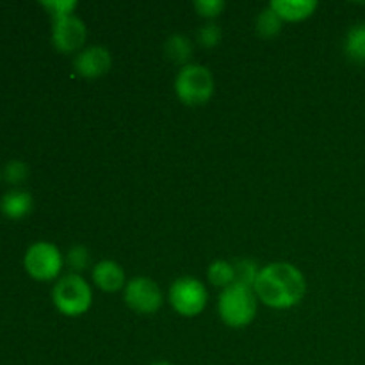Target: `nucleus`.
<instances>
[{
  "label": "nucleus",
  "mask_w": 365,
  "mask_h": 365,
  "mask_svg": "<svg viewBox=\"0 0 365 365\" xmlns=\"http://www.w3.org/2000/svg\"><path fill=\"white\" fill-rule=\"evenodd\" d=\"M255 294L264 305L277 310L292 309L303 299L307 282L302 271L289 262H273L260 267Z\"/></svg>",
  "instance_id": "f257e3e1"
},
{
  "label": "nucleus",
  "mask_w": 365,
  "mask_h": 365,
  "mask_svg": "<svg viewBox=\"0 0 365 365\" xmlns=\"http://www.w3.org/2000/svg\"><path fill=\"white\" fill-rule=\"evenodd\" d=\"M259 298L255 289L234 284L223 289L217 302V312L221 321L230 328H245L255 319Z\"/></svg>",
  "instance_id": "f03ea898"
},
{
  "label": "nucleus",
  "mask_w": 365,
  "mask_h": 365,
  "mask_svg": "<svg viewBox=\"0 0 365 365\" xmlns=\"http://www.w3.org/2000/svg\"><path fill=\"white\" fill-rule=\"evenodd\" d=\"M52 299L63 316L78 317L91 309L93 291L81 274L70 273L53 285Z\"/></svg>",
  "instance_id": "7ed1b4c3"
},
{
  "label": "nucleus",
  "mask_w": 365,
  "mask_h": 365,
  "mask_svg": "<svg viewBox=\"0 0 365 365\" xmlns=\"http://www.w3.org/2000/svg\"><path fill=\"white\" fill-rule=\"evenodd\" d=\"M175 93L185 106H203L214 95L212 71L203 64L182 66L175 78Z\"/></svg>",
  "instance_id": "20e7f679"
},
{
  "label": "nucleus",
  "mask_w": 365,
  "mask_h": 365,
  "mask_svg": "<svg viewBox=\"0 0 365 365\" xmlns=\"http://www.w3.org/2000/svg\"><path fill=\"white\" fill-rule=\"evenodd\" d=\"M209 291L205 285L192 277H180L171 284L170 303L177 314L184 317H196L205 310Z\"/></svg>",
  "instance_id": "39448f33"
},
{
  "label": "nucleus",
  "mask_w": 365,
  "mask_h": 365,
  "mask_svg": "<svg viewBox=\"0 0 365 365\" xmlns=\"http://www.w3.org/2000/svg\"><path fill=\"white\" fill-rule=\"evenodd\" d=\"M25 269L34 280L50 282L59 277L63 269L64 259L61 255L59 248L52 242L39 241L34 242L25 253Z\"/></svg>",
  "instance_id": "423d86ee"
},
{
  "label": "nucleus",
  "mask_w": 365,
  "mask_h": 365,
  "mask_svg": "<svg viewBox=\"0 0 365 365\" xmlns=\"http://www.w3.org/2000/svg\"><path fill=\"white\" fill-rule=\"evenodd\" d=\"M123 299L130 310L148 316V314H155L163 307L164 296L157 282L146 277H135L125 285Z\"/></svg>",
  "instance_id": "0eeeda50"
},
{
  "label": "nucleus",
  "mask_w": 365,
  "mask_h": 365,
  "mask_svg": "<svg viewBox=\"0 0 365 365\" xmlns=\"http://www.w3.org/2000/svg\"><path fill=\"white\" fill-rule=\"evenodd\" d=\"M88 38L86 24L75 14L61 16L53 20L52 25V43L59 52L73 53L84 46Z\"/></svg>",
  "instance_id": "6e6552de"
},
{
  "label": "nucleus",
  "mask_w": 365,
  "mask_h": 365,
  "mask_svg": "<svg viewBox=\"0 0 365 365\" xmlns=\"http://www.w3.org/2000/svg\"><path fill=\"white\" fill-rule=\"evenodd\" d=\"M113 66V57L106 46H88L81 50L73 61V68L81 77L98 78L103 77Z\"/></svg>",
  "instance_id": "1a4fd4ad"
},
{
  "label": "nucleus",
  "mask_w": 365,
  "mask_h": 365,
  "mask_svg": "<svg viewBox=\"0 0 365 365\" xmlns=\"http://www.w3.org/2000/svg\"><path fill=\"white\" fill-rule=\"evenodd\" d=\"M93 282L96 287L103 292H118L127 285V277H125L123 267L114 260H100L93 267Z\"/></svg>",
  "instance_id": "9d476101"
},
{
  "label": "nucleus",
  "mask_w": 365,
  "mask_h": 365,
  "mask_svg": "<svg viewBox=\"0 0 365 365\" xmlns=\"http://www.w3.org/2000/svg\"><path fill=\"white\" fill-rule=\"evenodd\" d=\"M271 9L284 21H303L317 9L316 0H273Z\"/></svg>",
  "instance_id": "9b49d317"
},
{
  "label": "nucleus",
  "mask_w": 365,
  "mask_h": 365,
  "mask_svg": "<svg viewBox=\"0 0 365 365\" xmlns=\"http://www.w3.org/2000/svg\"><path fill=\"white\" fill-rule=\"evenodd\" d=\"M0 210L11 220H21L32 210V196L27 191H9L0 202Z\"/></svg>",
  "instance_id": "f8f14e48"
},
{
  "label": "nucleus",
  "mask_w": 365,
  "mask_h": 365,
  "mask_svg": "<svg viewBox=\"0 0 365 365\" xmlns=\"http://www.w3.org/2000/svg\"><path fill=\"white\" fill-rule=\"evenodd\" d=\"M164 52H166L170 61L182 64V66H187L189 61H191L192 57V52H195V46H192V41L187 36L173 34L166 39Z\"/></svg>",
  "instance_id": "ddd939ff"
},
{
  "label": "nucleus",
  "mask_w": 365,
  "mask_h": 365,
  "mask_svg": "<svg viewBox=\"0 0 365 365\" xmlns=\"http://www.w3.org/2000/svg\"><path fill=\"white\" fill-rule=\"evenodd\" d=\"M207 278H209L210 284L214 287L227 289L230 285L235 284V267L232 262H227V260H216L209 266V271H207Z\"/></svg>",
  "instance_id": "4468645a"
},
{
  "label": "nucleus",
  "mask_w": 365,
  "mask_h": 365,
  "mask_svg": "<svg viewBox=\"0 0 365 365\" xmlns=\"http://www.w3.org/2000/svg\"><path fill=\"white\" fill-rule=\"evenodd\" d=\"M346 53L356 63H365V24H359L349 29L344 43Z\"/></svg>",
  "instance_id": "2eb2a0df"
},
{
  "label": "nucleus",
  "mask_w": 365,
  "mask_h": 365,
  "mask_svg": "<svg viewBox=\"0 0 365 365\" xmlns=\"http://www.w3.org/2000/svg\"><path fill=\"white\" fill-rule=\"evenodd\" d=\"M282 27H284V20H282L269 6H267L266 9L260 11L259 18H257V32H259L262 38H274V36L280 34Z\"/></svg>",
  "instance_id": "dca6fc26"
},
{
  "label": "nucleus",
  "mask_w": 365,
  "mask_h": 365,
  "mask_svg": "<svg viewBox=\"0 0 365 365\" xmlns=\"http://www.w3.org/2000/svg\"><path fill=\"white\" fill-rule=\"evenodd\" d=\"M235 267V284L246 285V287H255V282L259 278L260 267L257 262L250 259H242L234 264Z\"/></svg>",
  "instance_id": "f3484780"
},
{
  "label": "nucleus",
  "mask_w": 365,
  "mask_h": 365,
  "mask_svg": "<svg viewBox=\"0 0 365 365\" xmlns=\"http://www.w3.org/2000/svg\"><path fill=\"white\" fill-rule=\"evenodd\" d=\"M89 260H91V255H89V250L86 246L77 245L68 252L66 255V264L73 269V273H81V271L88 269Z\"/></svg>",
  "instance_id": "a211bd4d"
},
{
  "label": "nucleus",
  "mask_w": 365,
  "mask_h": 365,
  "mask_svg": "<svg viewBox=\"0 0 365 365\" xmlns=\"http://www.w3.org/2000/svg\"><path fill=\"white\" fill-rule=\"evenodd\" d=\"M221 38H223V31L217 24H205L198 32V41L200 45L205 46V48H214V46L220 45Z\"/></svg>",
  "instance_id": "6ab92c4d"
},
{
  "label": "nucleus",
  "mask_w": 365,
  "mask_h": 365,
  "mask_svg": "<svg viewBox=\"0 0 365 365\" xmlns=\"http://www.w3.org/2000/svg\"><path fill=\"white\" fill-rule=\"evenodd\" d=\"M195 9L203 18H217L225 9L223 0H196Z\"/></svg>",
  "instance_id": "aec40b11"
},
{
  "label": "nucleus",
  "mask_w": 365,
  "mask_h": 365,
  "mask_svg": "<svg viewBox=\"0 0 365 365\" xmlns=\"http://www.w3.org/2000/svg\"><path fill=\"white\" fill-rule=\"evenodd\" d=\"M43 7L50 11L52 18L68 16V14H73L75 7H77V2L75 0H46V2H41Z\"/></svg>",
  "instance_id": "412c9836"
},
{
  "label": "nucleus",
  "mask_w": 365,
  "mask_h": 365,
  "mask_svg": "<svg viewBox=\"0 0 365 365\" xmlns=\"http://www.w3.org/2000/svg\"><path fill=\"white\" fill-rule=\"evenodd\" d=\"M29 168L27 164L20 163V160H13V163L7 164L6 168V178L11 182V184H20L27 178Z\"/></svg>",
  "instance_id": "4be33fe9"
},
{
  "label": "nucleus",
  "mask_w": 365,
  "mask_h": 365,
  "mask_svg": "<svg viewBox=\"0 0 365 365\" xmlns=\"http://www.w3.org/2000/svg\"><path fill=\"white\" fill-rule=\"evenodd\" d=\"M152 365H173V364H170V362H157V364H152Z\"/></svg>",
  "instance_id": "5701e85b"
}]
</instances>
